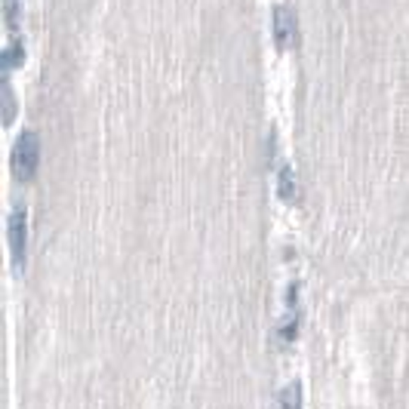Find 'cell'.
Wrapping results in <instances>:
<instances>
[{
    "label": "cell",
    "mask_w": 409,
    "mask_h": 409,
    "mask_svg": "<svg viewBox=\"0 0 409 409\" xmlns=\"http://www.w3.org/2000/svg\"><path fill=\"white\" fill-rule=\"evenodd\" d=\"M38 163H40V136H38V129L25 127L19 136H16V145H13V173L19 175V179H31Z\"/></svg>",
    "instance_id": "1"
},
{
    "label": "cell",
    "mask_w": 409,
    "mask_h": 409,
    "mask_svg": "<svg viewBox=\"0 0 409 409\" xmlns=\"http://www.w3.org/2000/svg\"><path fill=\"white\" fill-rule=\"evenodd\" d=\"M6 231H10V250H13V262L22 265L25 262V250H28V209L22 203H16L10 212V221H6Z\"/></svg>",
    "instance_id": "2"
},
{
    "label": "cell",
    "mask_w": 409,
    "mask_h": 409,
    "mask_svg": "<svg viewBox=\"0 0 409 409\" xmlns=\"http://www.w3.org/2000/svg\"><path fill=\"white\" fill-rule=\"evenodd\" d=\"M296 31H299L296 13H292L287 4H277V6H274V34H277V40L296 38Z\"/></svg>",
    "instance_id": "3"
},
{
    "label": "cell",
    "mask_w": 409,
    "mask_h": 409,
    "mask_svg": "<svg viewBox=\"0 0 409 409\" xmlns=\"http://www.w3.org/2000/svg\"><path fill=\"white\" fill-rule=\"evenodd\" d=\"M22 59H25L22 40H19V38H10V43L4 47V74L10 71V65H16V62H22Z\"/></svg>",
    "instance_id": "4"
},
{
    "label": "cell",
    "mask_w": 409,
    "mask_h": 409,
    "mask_svg": "<svg viewBox=\"0 0 409 409\" xmlns=\"http://www.w3.org/2000/svg\"><path fill=\"white\" fill-rule=\"evenodd\" d=\"M280 409H301V388L299 381H292L280 391Z\"/></svg>",
    "instance_id": "5"
},
{
    "label": "cell",
    "mask_w": 409,
    "mask_h": 409,
    "mask_svg": "<svg viewBox=\"0 0 409 409\" xmlns=\"http://www.w3.org/2000/svg\"><path fill=\"white\" fill-rule=\"evenodd\" d=\"M0 90H4V120H13L16 96H13V86H10V77H6V74H4V80H0Z\"/></svg>",
    "instance_id": "6"
},
{
    "label": "cell",
    "mask_w": 409,
    "mask_h": 409,
    "mask_svg": "<svg viewBox=\"0 0 409 409\" xmlns=\"http://www.w3.org/2000/svg\"><path fill=\"white\" fill-rule=\"evenodd\" d=\"M280 194L283 197H292L296 194V170L287 163V166H280Z\"/></svg>",
    "instance_id": "7"
},
{
    "label": "cell",
    "mask_w": 409,
    "mask_h": 409,
    "mask_svg": "<svg viewBox=\"0 0 409 409\" xmlns=\"http://www.w3.org/2000/svg\"><path fill=\"white\" fill-rule=\"evenodd\" d=\"M4 6H6V25H10V28H16V16H19V4H16V0H4Z\"/></svg>",
    "instance_id": "8"
}]
</instances>
